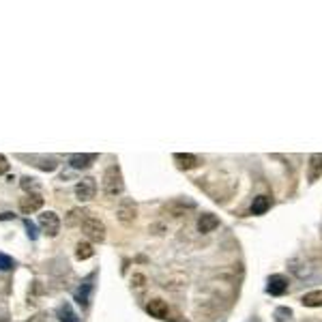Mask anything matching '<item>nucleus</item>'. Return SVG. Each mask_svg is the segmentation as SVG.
I'll return each instance as SVG.
<instances>
[{
	"instance_id": "1",
	"label": "nucleus",
	"mask_w": 322,
	"mask_h": 322,
	"mask_svg": "<svg viewBox=\"0 0 322 322\" xmlns=\"http://www.w3.org/2000/svg\"><path fill=\"white\" fill-rule=\"evenodd\" d=\"M125 189V181H123V172L118 166H110L106 174H103V191L106 196H120Z\"/></svg>"
},
{
	"instance_id": "2",
	"label": "nucleus",
	"mask_w": 322,
	"mask_h": 322,
	"mask_svg": "<svg viewBox=\"0 0 322 322\" xmlns=\"http://www.w3.org/2000/svg\"><path fill=\"white\" fill-rule=\"evenodd\" d=\"M82 232L91 240H95V243H103L106 240V225H103V221L97 219V217H86L82 221Z\"/></svg>"
},
{
	"instance_id": "3",
	"label": "nucleus",
	"mask_w": 322,
	"mask_h": 322,
	"mask_svg": "<svg viewBox=\"0 0 322 322\" xmlns=\"http://www.w3.org/2000/svg\"><path fill=\"white\" fill-rule=\"evenodd\" d=\"M135 215H138V206H135V202L131 198H123L120 200V204L116 208V217L118 221L123 225H131L135 221Z\"/></svg>"
},
{
	"instance_id": "4",
	"label": "nucleus",
	"mask_w": 322,
	"mask_h": 322,
	"mask_svg": "<svg viewBox=\"0 0 322 322\" xmlns=\"http://www.w3.org/2000/svg\"><path fill=\"white\" fill-rule=\"evenodd\" d=\"M39 225H41L45 234L52 236V238L58 236V232H60V219H58V215L52 213V211L39 215Z\"/></svg>"
},
{
	"instance_id": "5",
	"label": "nucleus",
	"mask_w": 322,
	"mask_h": 322,
	"mask_svg": "<svg viewBox=\"0 0 322 322\" xmlns=\"http://www.w3.org/2000/svg\"><path fill=\"white\" fill-rule=\"evenodd\" d=\"M95 193H97V183H95V179H91V176H86V179H82L75 185V198L79 200V202L93 200Z\"/></svg>"
},
{
	"instance_id": "6",
	"label": "nucleus",
	"mask_w": 322,
	"mask_h": 322,
	"mask_svg": "<svg viewBox=\"0 0 322 322\" xmlns=\"http://www.w3.org/2000/svg\"><path fill=\"white\" fill-rule=\"evenodd\" d=\"M41 206H43V198L39 196V193H30V196H26V198L20 200V211H22L24 215L37 213Z\"/></svg>"
},
{
	"instance_id": "7",
	"label": "nucleus",
	"mask_w": 322,
	"mask_h": 322,
	"mask_svg": "<svg viewBox=\"0 0 322 322\" xmlns=\"http://www.w3.org/2000/svg\"><path fill=\"white\" fill-rule=\"evenodd\" d=\"M93 161H97L95 152H84V155H71L69 164H71L73 170H86V168L93 166Z\"/></svg>"
},
{
	"instance_id": "8",
	"label": "nucleus",
	"mask_w": 322,
	"mask_h": 322,
	"mask_svg": "<svg viewBox=\"0 0 322 322\" xmlns=\"http://www.w3.org/2000/svg\"><path fill=\"white\" fill-rule=\"evenodd\" d=\"M217 225H219V219L213 215V213H204V215H200V219H198V230L202 232V234H208V232H213Z\"/></svg>"
},
{
	"instance_id": "9",
	"label": "nucleus",
	"mask_w": 322,
	"mask_h": 322,
	"mask_svg": "<svg viewBox=\"0 0 322 322\" xmlns=\"http://www.w3.org/2000/svg\"><path fill=\"white\" fill-rule=\"evenodd\" d=\"M146 311L150 313L152 318L164 320V318L168 316V305H166V301H161V299H152V301H148V305H146Z\"/></svg>"
},
{
	"instance_id": "10",
	"label": "nucleus",
	"mask_w": 322,
	"mask_h": 322,
	"mask_svg": "<svg viewBox=\"0 0 322 322\" xmlns=\"http://www.w3.org/2000/svg\"><path fill=\"white\" fill-rule=\"evenodd\" d=\"M269 292L271 294H275V296H281L288 290V279L284 277V275H273L271 279H269Z\"/></svg>"
},
{
	"instance_id": "11",
	"label": "nucleus",
	"mask_w": 322,
	"mask_h": 322,
	"mask_svg": "<svg viewBox=\"0 0 322 322\" xmlns=\"http://www.w3.org/2000/svg\"><path fill=\"white\" fill-rule=\"evenodd\" d=\"M271 208V198L269 196H258L254 198V204H252V213L254 215H264Z\"/></svg>"
},
{
	"instance_id": "12",
	"label": "nucleus",
	"mask_w": 322,
	"mask_h": 322,
	"mask_svg": "<svg viewBox=\"0 0 322 322\" xmlns=\"http://www.w3.org/2000/svg\"><path fill=\"white\" fill-rule=\"evenodd\" d=\"M301 303L305 307H322V290H313V292H307L301 299Z\"/></svg>"
},
{
	"instance_id": "13",
	"label": "nucleus",
	"mask_w": 322,
	"mask_h": 322,
	"mask_svg": "<svg viewBox=\"0 0 322 322\" xmlns=\"http://www.w3.org/2000/svg\"><path fill=\"white\" fill-rule=\"evenodd\" d=\"M322 174V155H311L309 159V181H318V176Z\"/></svg>"
},
{
	"instance_id": "14",
	"label": "nucleus",
	"mask_w": 322,
	"mask_h": 322,
	"mask_svg": "<svg viewBox=\"0 0 322 322\" xmlns=\"http://www.w3.org/2000/svg\"><path fill=\"white\" fill-rule=\"evenodd\" d=\"M174 159L181 164V168L189 170V168H196L198 166V157L196 155H189V152H176Z\"/></svg>"
},
{
	"instance_id": "15",
	"label": "nucleus",
	"mask_w": 322,
	"mask_h": 322,
	"mask_svg": "<svg viewBox=\"0 0 322 322\" xmlns=\"http://www.w3.org/2000/svg\"><path fill=\"white\" fill-rule=\"evenodd\" d=\"M91 290H93V284H91V279L84 284V288H79L77 290V294H75V301L82 305V307H88V301H91Z\"/></svg>"
},
{
	"instance_id": "16",
	"label": "nucleus",
	"mask_w": 322,
	"mask_h": 322,
	"mask_svg": "<svg viewBox=\"0 0 322 322\" xmlns=\"http://www.w3.org/2000/svg\"><path fill=\"white\" fill-rule=\"evenodd\" d=\"M93 256H95V249L91 243H77V247H75L77 260H88V258H93Z\"/></svg>"
},
{
	"instance_id": "17",
	"label": "nucleus",
	"mask_w": 322,
	"mask_h": 322,
	"mask_svg": "<svg viewBox=\"0 0 322 322\" xmlns=\"http://www.w3.org/2000/svg\"><path fill=\"white\" fill-rule=\"evenodd\" d=\"M58 313H60V320H62V322H77V316H75L73 311H71L69 305H62V307L58 309Z\"/></svg>"
},
{
	"instance_id": "18",
	"label": "nucleus",
	"mask_w": 322,
	"mask_h": 322,
	"mask_svg": "<svg viewBox=\"0 0 322 322\" xmlns=\"http://www.w3.org/2000/svg\"><path fill=\"white\" fill-rule=\"evenodd\" d=\"M15 264H13V260L9 256H5V254H0V271H9V269H13Z\"/></svg>"
},
{
	"instance_id": "19",
	"label": "nucleus",
	"mask_w": 322,
	"mask_h": 322,
	"mask_svg": "<svg viewBox=\"0 0 322 322\" xmlns=\"http://www.w3.org/2000/svg\"><path fill=\"white\" fill-rule=\"evenodd\" d=\"M7 170H9V161H7L5 155H0V174H5Z\"/></svg>"
},
{
	"instance_id": "20",
	"label": "nucleus",
	"mask_w": 322,
	"mask_h": 322,
	"mask_svg": "<svg viewBox=\"0 0 322 322\" xmlns=\"http://www.w3.org/2000/svg\"><path fill=\"white\" fill-rule=\"evenodd\" d=\"M24 223H26V230H28V234H30V238H37V232H35V225H32L28 219L26 221H24Z\"/></svg>"
},
{
	"instance_id": "21",
	"label": "nucleus",
	"mask_w": 322,
	"mask_h": 322,
	"mask_svg": "<svg viewBox=\"0 0 322 322\" xmlns=\"http://www.w3.org/2000/svg\"><path fill=\"white\" fill-rule=\"evenodd\" d=\"M24 189H32V187H37V185L35 183H32V179H24Z\"/></svg>"
},
{
	"instance_id": "22",
	"label": "nucleus",
	"mask_w": 322,
	"mask_h": 322,
	"mask_svg": "<svg viewBox=\"0 0 322 322\" xmlns=\"http://www.w3.org/2000/svg\"><path fill=\"white\" fill-rule=\"evenodd\" d=\"M13 217V213H3V217H0V219H11Z\"/></svg>"
}]
</instances>
